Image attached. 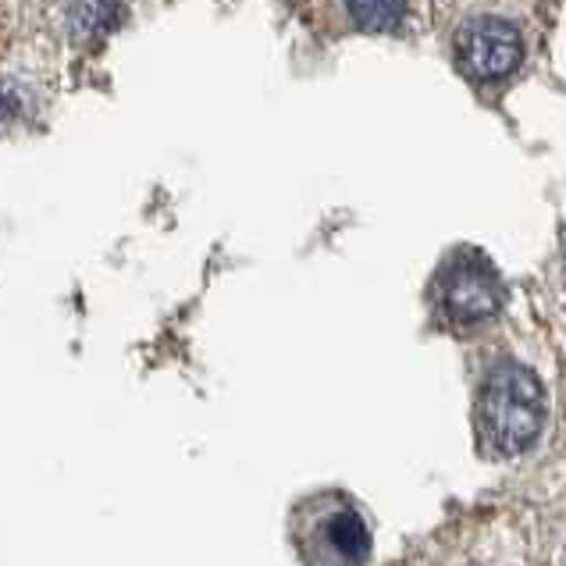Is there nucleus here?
I'll return each mask as SVG.
<instances>
[{"label":"nucleus","mask_w":566,"mask_h":566,"mask_svg":"<svg viewBox=\"0 0 566 566\" xmlns=\"http://www.w3.org/2000/svg\"><path fill=\"white\" fill-rule=\"evenodd\" d=\"M300 556L306 566H364L370 559L367 521L349 503L306 510L300 527Z\"/></svg>","instance_id":"obj_2"},{"label":"nucleus","mask_w":566,"mask_h":566,"mask_svg":"<svg viewBox=\"0 0 566 566\" xmlns=\"http://www.w3.org/2000/svg\"><path fill=\"white\" fill-rule=\"evenodd\" d=\"M563 566H566V556H563Z\"/></svg>","instance_id":"obj_8"},{"label":"nucleus","mask_w":566,"mask_h":566,"mask_svg":"<svg viewBox=\"0 0 566 566\" xmlns=\"http://www.w3.org/2000/svg\"><path fill=\"white\" fill-rule=\"evenodd\" d=\"M349 19L364 32H392L407 14V0H346Z\"/></svg>","instance_id":"obj_6"},{"label":"nucleus","mask_w":566,"mask_h":566,"mask_svg":"<svg viewBox=\"0 0 566 566\" xmlns=\"http://www.w3.org/2000/svg\"><path fill=\"white\" fill-rule=\"evenodd\" d=\"M122 19V0H75L72 4V29L75 36L96 40L118 25Z\"/></svg>","instance_id":"obj_5"},{"label":"nucleus","mask_w":566,"mask_h":566,"mask_svg":"<svg viewBox=\"0 0 566 566\" xmlns=\"http://www.w3.org/2000/svg\"><path fill=\"white\" fill-rule=\"evenodd\" d=\"M503 306V285H499L495 271L481 261H460L449 268L442 282V311L460 321V325H474V321L492 317Z\"/></svg>","instance_id":"obj_4"},{"label":"nucleus","mask_w":566,"mask_h":566,"mask_svg":"<svg viewBox=\"0 0 566 566\" xmlns=\"http://www.w3.org/2000/svg\"><path fill=\"white\" fill-rule=\"evenodd\" d=\"M521 57H524L521 32L499 19H478L471 25H463L457 36L460 69L471 78H481V83L510 75L521 64Z\"/></svg>","instance_id":"obj_3"},{"label":"nucleus","mask_w":566,"mask_h":566,"mask_svg":"<svg viewBox=\"0 0 566 566\" xmlns=\"http://www.w3.org/2000/svg\"><path fill=\"white\" fill-rule=\"evenodd\" d=\"M478 424L484 442L503 457H516L542 434L545 424V392L542 381L521 364L495 367L481 388Z\"/></svg>","instance_id":"obj_1"},{"label":"nucleus","mask_w":566,"mask_h":566,"mask_svg":"<svg viewBox=\"0 0 566 566\" xmlns=\"http://www.w3.org/2000/svg\"><path fill=\"white\" fill-rule=\"evenodd\" d=\"M22 111V96L14 93L11 86H0V122H8L14 118Z\"/></svg>","instance_id":"obj_7"}]
</instances>
